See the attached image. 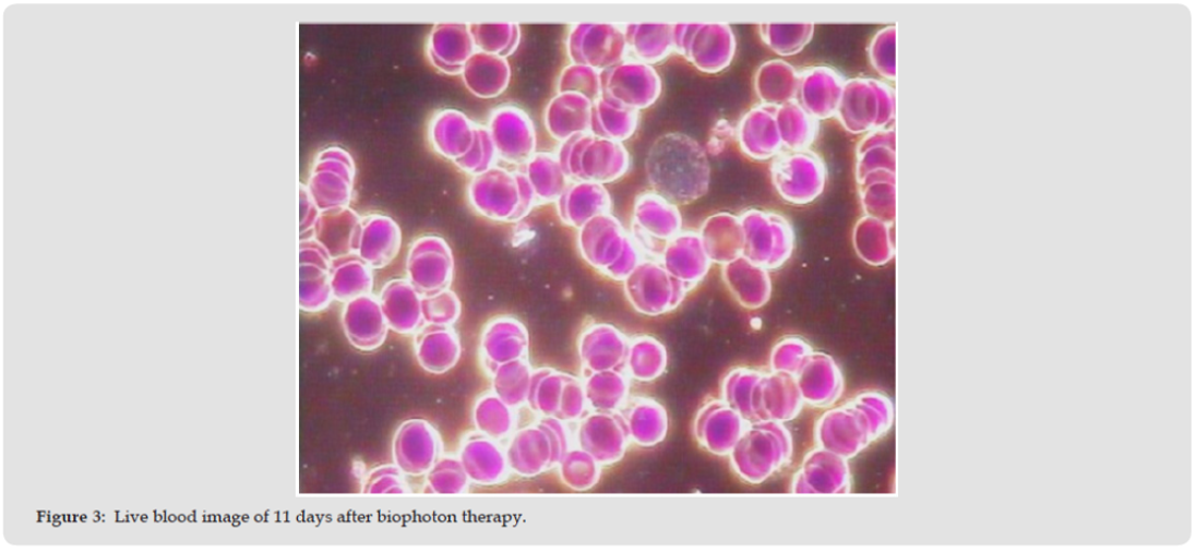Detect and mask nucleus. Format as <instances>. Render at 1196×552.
<instances>
[{
	"label": "nucleus",
	"instance_id": "1",
	"mask_svg": "<svg viewBox=\"0 0 1196 552\" xmlns=\"http://www.w3.org/2000/svg\"><path fill=\"white\" fill-rule=\"evenodd\" d=\"M685 283L654 263L639 266L625 279L630 304L645 315L666 314L677 309L686 295Z\"/></svg>",
	"mask_w": 1196,
	"mask_h": 552
},
{
	"label": "nucleus",
	"instance_id": "2",
	"mask_svg": "<svg viewBox=\"0 0 1196 552\" xmlns=\"http://www.w3.org/2000/svg\"><path fill=\"white\" fill-rule=\"evenodd\" d=\"M629 432L622 413L596 411L584 418L577 430L579 448L601 465L622 460L629 446Z\"/></svg>",
	"mask_w": 1196,
	"mask_h": 552
},
{
	"label": "nucleus",
	"instance_id": "3",
	"mask_svg": "<svg viewBox=\"0 0 1196 552\" xmlns=\"http://www.w3.org/2000/svg\"><path fill=\"white\" fill-rule=\"evenodd\" d=\"M440 441L433 427L422 420L404 423L395 433L393 457L404 475L419 477L438 460Z\"/></svg>",
	"mask_w": 1196,
	"mask_h": 552
},
{
	"label": "nucleus",
	"instance_id": "4",
	"mask_svg": "<svg viewBox=\"0 0 1196 552\" xmlns=\"http://www.w3.org/2000/svg\"><path fill=\"white\" fill-rule=\"evenodd\" d=\"M506 458L510 470L525 478L537 477L558 465L553 444L540 423L514 434Z\"/></svg>",
	"mask_w": 1196,
	"mask_h": 552
},
{
	"label": "nucleus",
	"instance_id": "5",
	"mask_svg": "<svg viewBox=\"0 0 1196 552\" xmlns=\"http://www.w3.org/2000/svg\"><path fill=\"white\" fill-rule=\"evenodd\" d=\"M627 346L620 329L609 324H595L581 336L578 355L590 373L617 371L625 361Z\"/></svg>",
	"mask_w": 1196,
	"mask_h": 552
},
{
	"label": "nucleus",
	"instance_id": "6",
	"mask_svg": "<svg viewBox=\"0 0 1196 552\" xmlns=\"http://www.w3.org/2000/svg\"><path fill=\"white\" fill-rule=\"evenodd\" d=\"M459 460L469 479L483 487L501 483L509 476L505 452L485 434H471L462 445Z\"/></svg>",
	"mask_w": 1196,
	"mask_h": 552
},
{
	"label": "nucleus",
	"instance_id": "7",
	"mask_svg": "<svg viewBox=\"0 0 1196 552\" xmlns=\"http://www.w3.org/2000/svg\"><path fill=\"white\" fill-rule=\"evenodd\" d=\"M624 406L622 416L631 441L643 447H653L667 439L669 415L658 401L638 397Z\"/></svg>",
	"mask_w": 1196,
	"mask_h": 552
},
{
	"label": "nucleus",
	"instance_id": "8",
	"mask_svg": "<svg viewBox=\"0 0 1196 552\" xmlns=\"http://www.w3.org/2000/svg\"><path fill=\"white\" fill-rule=\"evenodd\" d=\"M528 332L523 323L512 317L493 322L485 333L483 350L487 359L498 367L527 356Z\"/></svg>",
	"mask_w": 1196,
	"mask_h": 552
},
{
	"label": "nucleus",
	"instance_id": "9",
	"mask_svg": "<svg viewBox=\"0 0 1196 552\" xmlns=\"http://www.w3.org/2000/svg\"><path fill=\"white\" fill-rule=\"evenodd\" d=\"M344 323L348 337L360 348H374L385 337L384 316L369 299L357 300L348 307Z\"/></svg>",
	"mask_w": 1196,
	"mask_h": 552
},
{
	"label": "nucleus",
	"instance_id": "10",
	"mask_svg": "<svg viewBox=\"0 0 1196 552\" xmlns=\"http://www.w3.org/2000/svg\"><path fill=\"white\" fill-rule=\"evenodd\" d=\"M584 386L588 406L596 411L613 412L626 404L629 381L618 371L591 373Z\"/></svg>",
	"mask_w": 1196,
	"mask_h": 552
},
{
	"label": "nucleus",
	"instance_id": "11",
	"mask_svg": "<svg viewBox=\"0 0 1196 552\" xmlns=\"http://www.w3.org/2000/svg\"><path fill=\"white\" fill-rule=\"evenodd\" d=\"M625 362L629 374L635 380L654 381L667 370V348L654 338L635 339L627 346Z\"/></svg>",
	"mask_w": 1196,
	"mask_h": 552
},
{
	"label": "nucleus",
	"instance_id": "12",
	"mask_svg": "<svg viewBox=\"0 0 1196 552\" xmlns=\"http://www.w3.org/2000/svg\"><path fill=\"white\" fill-rule=\"evenodd\" d=\"M567 374L551 368H541L531 374L527 404L542 417H555L561 405L564 381Z\"/></svg>",
	"mask_w": 1196,
	"mask_h": 552
},
{
	"label": "nucleus",
	"instance_id": "13",
	"mask_svg": "<svg viewBox=\"0 0 1196 552\" xmlns=\"http://www.w3.org/2000/svg\"><path fill=\"white\" fill-rule=\"evenodd\" d=\"M531 374L534 372L525 359L498 367L493 377L495 395L511 408L523 406L527 401Z\"/></svg>",
	"mask_w": 1196,
	"mask_h": 552
},
{
	"label": "nucleus",
	"instance_id": "14",
	"mask_svg": "<svg viewBox=\"0 0 1196 552\" xmlns=\"http://www.w3.org/2000/svg\"><path fill=\"white\" fill-rule=\"evenodd\" d=\"M474 422L485 436L500 441L509 436L514 427L512 408L497 395L478 400L474 410Z\"/></svg>",
	"mask_w": 1196,
	"mask_h": 552
},
{
	"label": "nucleus",
	"instance_id": "15",
	"mask_svg": "<svg viewBox=\"0 0 1196 552\" xmlns=\"http://www.w3.org/2000/svg\"><path fill=\"white\" fill-rule=\"evenodd\" d=\"M559 466L562 482L576 492L591 490L601 479V464L583 448L569 449Z\"/></svg>",
	"mask_w": 1196,
	"mask_h": 552
},
{
	"label": "nucleus",
	"instance_id": "16",
	"mask_svg": "<svg viewBox=\"0 0 1196 552\" xmlns=\"http://www.w3.org/2000/svg\"><path fill=\"white\" fill-rule=\"evenodd\" d=\"M418 356L428 371L445 372L456 363L459 345L453 333L431 331L419 343Z\"/></svg>",
	"mask_w": 1196,
	"mask_h": 552
},
{
	"label": "nucleus",
	"instance_id": "17",
	"mask_svg": "<svg viewBox=\"0 0 1196 552\" xmlns=\"http://www.w3.org/2000/svg\"><path fill=\"white\" fill-rule=\"evenodd\" d=\"M382 310L388 323L402 333L411 331L420 321L419 300L405 289L391 290L384 298Z\"/></svg>",
	"mask_w": 1196,
	"mask_h": 552
},
{
	"label": "nucleus",
	"instance_id": "18",
	"mask_svg": "<svg viewBox=\"0 0 1196 552\" xmlns=\"http://www.w3.org/2000/svg\"><path fill=\"white\" fill-rule=\"evenodd\" d=\"M469 477L459 459L443 458L427 473L428 490L436 494H459L468 489Z\"/></svg>",
	"mask_w": 1196,
	"mask_h": 552
},
{
	"label": "nucleus",
	"instance_id": "19",
	"mask_svg": "<svg viewBox=\"0 0 1196 552\" xmlns=\"http://www.w3.org/2000/svg\"><path fill=\"white\" fill-rule=\"evenodd\" d=\"M408 484L404 472L396 465L376 467L363 482L364 494H405L408 493Z\"/></svg>",
	"mask_w": 1196,
	"mask_h": 552
},
{
	"label": "nucleus",
	"instance_id": "20",
	"mask_svg": "<svg viewBox=\"0 0 1196 552\" xmlns=\"http://www.w3.org/2000/svg\"><path fill=\"white\" fill-rule=\"evenodd\" d=\"M588 407L586 391L583 382L569 375L564 381L560 409L555 416L562 422H574L584 416Z\"/></svg>",
	"mask_w": 1196,
	"mask_h": 552
},
{
	"label": "nucleus",
	"instance_id": "21",
	"mask_svg": "<svg viewBox=\"0 0 1196 552\" xmlns=\"http://www.w3.org/2000/svg\"><path fill=\"white\" fill-rule=\"evenodd\" d=\"M423 312L429 323L448 324L456 320L459 308L453 296H441L433 300H427Z\"/></svg>",
	"mask_w": 1196,
	"mask_h": 552
},
{
	"label": "nucleus",
	"instance_id": "22",
	"mask_svg": "<svg viewBox=\"0 0 1196 552\" xmlns=\"http://www.w3.org/2000/svg\"><path fill=\"white\" fill-rule=\"evenodd\" d=\"M541 427L550 436V440L554 447L555 459L558 464L570 449V436L564 422L558 420L555 417H542L540 422Z\"/></svg>",
	"mask_w": 1196,
	"mask_h": 552
}]
</instances>
